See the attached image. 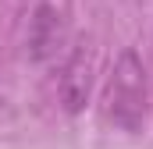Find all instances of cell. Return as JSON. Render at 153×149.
<instances>
[{
    "label": "cell",
    "mask_w": 153,
    "mask_h": 149,
    "mask_svg": "<svg viewBox=\"0 0 153 149\" xmlns=\"http://www.w3.org/2000/svg\"><path fill=\"white\" fill-rule=\"evenodd\" d=\"M107 117L125 131H135L146 117V71L135 50H125L114 64L107 85Z\"/></svg>",
    "instance_id": "6da1fadb"
},
{
    "label": "cell",
    "mask_w": 153,
    "mask_h": 149,
    "mask_svg": "<svg viewBox=\"0 0 153 149\" xmlns=\"http://www.w3.org/2000/svg\"><path fill=\"white\" fill-rule=\"evenodd\" d=\"M93 68H96V53H93V46L82 39L75 50H71V57H68V64H64V71H61V85H57V89H61V103H64L68 114H78L89 103Z\"/></svg>",
    "instance_id": "7a4b0ae2"
},
{
    "label": "cell",
    "mask_w": 153,
    "mask_h": 149,
    "mask_svg": "<svg viewBox=\"0 0 153 149\" xmlns=\"http://www.w3.org/2000/svg\"><path fill=\"white\" fill-rule=\"evenodd\" d=\"M61 46H64V18L50 4H43L32 18V25H29V57L43 64V60L57 57Z\"/></svg>",
    "instance_id": "3957f363"
}]
</instances>
